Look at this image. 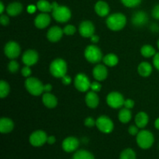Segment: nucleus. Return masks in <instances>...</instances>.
<instances>
[{"mask_svg": "<svg viewBox=\"0 0 159 159\" xmlns=\"http://www.w3.org/2000/svg\"><path fill=\"white\" fill-rule=\"evenodd\" d=\"M85 103L90 108H96L99 105V96L96 92H89L85 96Z\"/></svg>", "mask_w": 159, "mask_h": 159, "instance_id": "nucleus-19", "label": "nucleus"}, {"mask_svg": "<svg viewBox=\"0 0 159 159\" xmlns=\"http://www.w3.org/2000/svg\"><path fill=\"white\" fill-rule=\"evenodd\" d=\"M148 120L149 118L147 113L141 112L135 116V124H136L137 127H138L139 128H144L148 123Z\"/></svg>", "mask_w": 159, "mask_h": 159, "instance_id": "nucleus-24", "label": "nucleus"}, {"mask_svg": "<svg viewBox=\"0 0 159 159\" xmlns=\"http://www.w3.org/2000/svg\"><path fill=\"white\" fill-rule=\"evenodd\" d=\"M79 33L83 37H91L94 35L95 26L90 21H83L79 26Z\"/></svg>", "mask_w": 159, "mask_h": 159, "instance_id": "nucleus-12", "label": "nucleus"}, {"mask_svg": "<svg viewBox=\"0 0 159 159\" xmlns=\"http://www.w3.org/2000/svg\"><path fill=\"white\" fill-rule=\"evenodd\" d=\"M47 134L43 130H37L30 136V143L34 147H40L48 141Z\"/></svg>", "mask_w": 159, "mask_h": 159, "instance_id": "nucleus-9", "label": "nucleus"}, {"mask_svg": "<svg viewBox=\"0 0 159 159\" xmlns=\"http://www.w3.org/2000/svg\"><path fill=\"white\" fill-rule=\"evenodd\" d=\"M127 23L126 16L122 13H114L107 19V25L109 29L113 31L122 30Z\"/></svg>", "mask_w": 159, "mask_h": 159, "instance_id": "nucleus-1", "label": "nucleus"}, {"mask_svg": "<svg viewBox=\"0 0 159 159\" xmlns=\"http://www.w3.org/2000/svg\"><path fill=\"white\" fill-rule=\"evenodd\" d=\"M4 12V5H3L2 2H0V13L2 14V12Z\"/></svg>", "mask_w": 159, "mask_h": 159, "instance_id": "nucleus-50", "label": "nucleus"}, {"mask_svg": "<svg viewBox=\"0 0 159 159\" xmlns=\"http://www.w3.org/2000/svg\"><path fill=\"white\" fill-rule=\"evenodd\" d=\"M5 54L9 58H16L20 54V47L16 42L9 41L6 44L4 48Z\"/></svg>", "mask_w": 159, "mask_h": 159, "instance_id": "nucleus-11", "label": "nucleus"}, {"mask_svg": "<svg viewBox=\"0 0 159 159\" xmlns=\"http://www.w3.org/2000/svg\"><path fill=\"white\" fill-rule=\"evenodd\" d=\"M131 112L129 109H122L119 112V114H118V118H119L120 121L123 124H127L131 119Z\"/></svg>", "mask_w": 159, "mask_h": 159, "instance_id": "nucleus-26", "label": "nucleus"}, {"mask_svg": "<svg viewBox=\"0 0 159 159\" xmlns=\"http://www.w3.org/2000/svg\"><path fill=\"white\" fill-rule=\"evenodd\" d=\"M79 140L74 137H69L64 140L62 143V148L66 152H73L79 148Z\"/></svg>", "mask_w": 159, "mask_h": 159, "instance_id": "nucleus-13", "label": "nucleus"}, {"mask_svg": "<svg viewBox=\"0 0 159 159\" xmlns=\"http://www.w3.org/2000/svg\"><path fill=\"white\" fill-rule=\"evenodd\" d=\"M36 7L34 6H29L27 8V11L30 13H33V12H35Z\"/></svg>", "mask_w": 159, "mask_h": 159, "instance_id": "nucleus-48", "label": "nucleus"}, {"mask_svg": "<svg viewBox=\"0 0 159 159\" xmlns=\"http://www.w3.org/2000/svg\"><path fill=\"white\" fill-rule=\"evenodd\" d=\"M50 22H51V17L48 14H47L46 12H43V13H40L36 17L35 20H34V23H35V26H37L39 29H43V28H46L48 25L50 24Z\"/></svg>", "mask_w": 159, "mask_h": 159, "instance_id": "nucleus-17", "label": "nucleus"}, {"mask_svg": "<svg viewBox=\"0 0 159 159\" xmlns=\"http://www.w3.org/2000/svg\"><path fill=\"white\" fill-rule=\"evenodd\" d=\"M85 57L90 63H98L102 57V52L98 47L95 45H89L85 50Z\"/></svg>", "mask_w": 159, "mask_h": 159, "instance_id": "nucleus-6", "label": "nucleus"}, {"mask_svg": "<svg viewBox=\"0 0 159 159\" xmlns=\"http://www.w3.org/2000/svg\"><path fill=\"white\" fill-rule=\"evenodd\" d=\"M42 101L45 107H47L48 108H54L57 104V98L50 93H46L43 94V97H42Z\"/></svg>", "mask_w": 159, "mask_h": 159, "instance_id": "nucleus-22", "label": "nucleus"}, {"mask_svg": "<svg viewBox=\"0 0 159 159\" xmlns=\"http://www.w3.org/2000/svg\"><path fill=\"white\" fill-rule=\"evenodd\" d=\"M50 71L54 77L62 78L66 75L67 72L66 62L63 59H55L50 65Z\"/></svg>", "mask_w": 159, "mask_h": 159, "instance_id": "nucleus-2", "label": "nucleus"}, {"mask_svg": "<svg viewBox=\"0 0 159 159\" xmlns=\"http://www.w3.org/2000/svg\"><path fill=\"white\" fill-rule=\"evenodd\" d=\"M96 124V121L92 117H88L85 120V125L88 127H92Z\"/></svg>", "mask_w": 159, "mask_h": 159, "instance_id": "nucleus-38", "label": "nucleus"}, {"mask_svg": "<svg viewBox=\"0 0 159 159\" xmlns=\"http://www.w3.org/2000/svg\"><path fill=\"white\" fill-rule=\"evenodd\" d=\"M43 86L44 85L41 83V82L36 78H28L25 82L26 90L33 96H40L42 94L44 91Z\"/></svg>", "mask_w": 159, "mask_h": 159, "instance_id": "nucleus-3", "label": "nucleus"}, {"mask_svg": "<svg viewBox=\"0 0 159 159\" xmlns=\"http://www.w3.org/2000/svg\"><path fill=\"white\" fill-rule=\"evenodd\" d=\"M14 124L12 120L6 117H2L0 120V132L2 134H7L13 130Z\"/></svg>", "mask_w": 159, "mask_h": 159, "instance_id": "nucleus-20", "label": "nucleus"}, {"mask_svg": "<svg viewBox=\"0 0 159 159\" xmlns=\"http://www.w3.org/2000/svg\"><path fill=\"white\" fill-rule=\"evenodd\" d=\"M124 106L125 107V108L130 110V109L133 108L134 106V102L132 99H126L125 101H124Z\"/></svg>", "mask_w": 159, "mask_h": 159, "instance_id": "nucleus-37", "label": "nucleus"}, {"mask_svg": "<svg viewBox=\"0 0 159 159\" xmlns=\"http://www.w3.org/2000/svg\"><path fill=\"white\" fill-rule=\"evenodd\" d=\"M123 4L127 7H136L141 3V0H121Z\"/></svg>", "mask_w": 159, "mask_h": 159, "instance_id": "nucleus-33", "label": "nucleus"}, {"mask_svg": "<svg viewBox=\"0 0 159 159\" xmlns=\"http://www.w3.org/2000/svg\"><path fill=\"white\" fill-rule=\"evenodd\" d=\"M153 64L154 65H155V68L158 70H159V53H157V54H155V56H154Z\"/></svg>", "mask_w": 159, "mask_h": 159, "instance_id": "nucleus-43", "label": "nucleus"}, {"mask_svg": "<svg viewBox=\"0 0 159 159\" xmlns=\"http://www.w3.org/2000/svg\"><path fill=\"white\" fill-rule=\"evenodd\" d=\"M154 136L148 130H141L137 134V143L142 149H148L154 143Z\"/></svg>", "mask_w": 159, "mask_h": 159, "instance_id": "nucleus-4", "label": "nucleus"}, {"mask_svg": "<svg viewBox=\"0 0 159 159\" xmlns=\"http://www.w3.org/2000/svg\"><path fill=\"white\" fill-rule=\"evenodd\" d=\"M93 75L95 79H96L97 81H103L104 79H107L108 71L104 65H98L93 68Z\"/></svg>", "mask_w": 159, "mask_h": 159, "instance_id": "nucleus-18", "label": "nucleus"}, {"mask_svg": "<svg viewBox=\"0 0 159 159\" xmlns=\"http://www.w3.org/2000/svg\"><path fill=\"white\" fill-rule=\"evenodd\" d=\"M138 127H136V126H130L128 129V132L131 135H136L138 134L139 132H138Z\"/></svg>", "mask_w": 159, "mask_h": 159, "instance_id": "nucleus-41", "label": "nucleus"}, {"mask_svg": "<svg viewBox=\"0 0 159 159\" xmlns=\"http://www.w3.org/2000/svg\"><path fill=\"white\" fill-rule=\"evenodd\" d=\"M96 125L101 132L110 134L113 130V123L110 118L107 116H101L96 120Z\"/></svg>", "mask_w": 159, "mask_h": 159, "instance_id": "nucleus-7", "label": "nucleus"}, {"mask_svg": "<svg viewBox=\"0 0 159 159\" xmlns=\"http://www.w3.org/2000/svg\"><path fill=\"white\" fill-rule=\"evenodd\" d=\"M23 10V6L20 2H12L10 3L6 8L7 13L11 16H16L19 15Z\"/></svg>", "mask_w": 159, "mask_h": 159, "instance_id": "nucleus-23", "label": "nucleus"}, {"mask_svg": "<svg viewBox=\"0 0 159 159\" xmlns=\"http://www.w3.org/2000/svg\"><path fill=\"white\" fill-rule=\"evenodd\" d=\"M37 8L42 12H49L52 11V6L46 0H40L37 3Z\"/></svg>", "mask_w": 159, "mask_h": 159, "instance_id": "nucleus-29", "label": "nucleus"}, {"mask_svg": "<svg viewBox=\"0 0 159 159\" xmlns=\"http://www.w3.org/2000/svg\"><path fill=\"white\" fill-rule=\"evenodd\" d=\"M21 72H22V75H23V76H24V77H29V76L31 75V69L30 68V66L26 65L25 67H23Z\"/></svg>", "mask_w": 159, "mask_h": 159, "instance_id": "nucleus-36", "label": "nucleus"}, {"mask_svg": "<svg viewBox=\"0 0 159 159\" xmlns=\"http://www.w3.org/2000/svg\"><path fill=\"white\" fill-rule=\"evenodd\" d=\"M0 22H1L2 26H7L9 23V20L6 15H2L1 17H0Z\"/></svg>", "mask_w": 159, "mask_h": 159, "instance_id": "nucleus-42", "label": "nucleus"}, {"mask_svg": "<svg viewBox=\"0 0 159 159\" xmlns=\"http://www.w3.org/2000/svg\"><path fill=\"white\" fill-rule=\"evenodd\" d=\"M91 89L93 91L97 93V92L100 91L101 85L99 83V82H93V83H91Z\"/></svg>", "mask_w": 159, "mask_h": 159, "instance_id": "nucleus-39", "label": "nucleus"}, {"mask_svg": "<svg viewBox=\"0 0 159 159\" xmlns=\"http://www.w3.org/2000/svg\"><path fill=\"white\" fill-rule=\"evenodd\" d=\"M75 86L79 91L86 92L91 88V83L89 78L83 73H79L75 79Z\"/></svg>", "mask_w": 159, "mask_h": 159, "instance_id": "nucleus-10", "label": "nucleus"}, {"mask_svg": "<svg viewBox=\"0 0 159 159\" xmlns=\"http://www.w3.org/2000/svg\"><path fill=\"white\" fill-rule=\"evenodd\" d=\"M155 127H156V129H158V130H159V118H158V119H157L156 120H155Z\"/></svg>", "mask_w": 159, "mask_h": 159, "instance_id": "nucleus-51", "label": "nucleus"}, {"mask_svg": "<svg viewBox=\"0 0 159 159\" xmlns=\"http://www.w3.org/2000/svg\"><path fill=\"white\" fill-rule=\"evenodd\" d=\"M95 11L99 16H106L110 12V7L108 4L103 1H99L95 6Z\"/></svg>", "mask_w": 159, "mask_h": 159, "instance_id": "nucleus-21", "label": "nucleus"}, {"mask_svg": "<svg viewBox=\"0 0 159 159\" xmlns=\"http://www.w3.org/2000/svg\"><path fill=\"white\" fill-rule=\"evenodd\" d=\"M90 39H91V41L93 42V43H97L99 40V37H98L97 35H93L90 37Z\"/></svg>", "mask_w": 159, "mask_h": 159, "instance_id": "nucleus-47", "label": "nucleus"}, {"mask_svg": "<svg viewBox=\"0 0 159 159\" xmlns=\"http://www.w3.org/2000/svg\"><path fill=\"white\" fill-rule=\"evenodd\" d=\"M75 27L72 25H68L63 29L64 34H65L66 35H73L75 33Z\"/></svg>", "mask_w": 159, "mask_h": 159, "instance_id": "nucleus-35", "label": "nucleus"}, {"mask_svg": "<svg viewBox=\"0 0 159 159\" xmlns=\"http://www.w3.org/2000/svg\"><path fill=\"white\" fill-rule=\"evenodd\" d=\"M23 64L27 66H32L35 65L38 61V54L34 50H28L23 54L22 57Z\"/></svg>", "mask_w": 159, "mask_h": 159, "instance_id": "nucleus-14", "label": "nucleus"}, {"mask_svg": "<svg viewBox=\"0 0 159 159\" xmlns=\"http://www.w3.org/2000/svg\"><path fill=\"white\" fill-rule=\"evenodd\" d=\"M138 73L143 77H148L152 72V67L148 62H141L138 68Z\"/></svg>", "mask_w": 159, "mask_h": 159, "instance_id": "nucleus-25", "label": "nucleus"}, {"mask_svg": "<svg viewBox=\"0 0 159 159\" xmlns=\"http://www.w3.org/2000/svg\"><path fill=\"white\" fill-rule=\"evenodd\" d=\"M158 49H159V40H158Z\"/></svg>", "mask_w": 159, "mask_h": 159, "instance_id": "nucleus-52", "label": "nucleus"}, {"mask_svg": "<svg viewBox=\"0 0 159 159\" xmlns=\"http://www.w3.org/2000/svg\"><path fill=\"white\" fill-rule=\"evenodd\" d=\"M102 61H103L104 64H105L106 65L110 67L115 66V65H117L118 61H119L117 56L114 54H107V55L102 58Z\"/></svg>", "mask_w": 159, "mask_h": 159, "instance_id": "nucleus-27", "label": "nucleus"}, {"mask_svg": "<svg viewBox=\"0 0 159 159\" xmlns=\"http://www.w3.org/2000/svg\"><path fill=\"white\" fill-rule=\"evenodd\" d=\"M72 159H95L93 154L85 150H79L75 153Z\"/></svg>", "mask_w": 159, "mask_h": 159, "instance_id": "nucleus-28", "label": "nucleus"}, {"mask_svg": "<svg viewBox=\"0 0 159 159\" xmlns=\"http://www.w3.org/2000/svg\"><path fill=\"white\" fill-rule=\"evenodd\" d=\"M61 82H62V83L64 84V85H69V84L71 83V78L69 77V76H68V75H65V76H63V77L61 78Z\"/></svg>", "mask_w": 159, "mask_h": 159, "instance_id": "nucleus-44", "label": "nucleus"}, {"mask_svg": "<svg viewBox=\"0 0 159 159\" xmlns=\"http://www.w3.org/2000/svg\"><path fill=\"white\" fill-rule=\"evenodd\" d=\"M56 141V139H55V137L54 136H50L48 138V141L47 142L49 144H53L54 142Z\"/></svg>", "mask_w": 159, "mask_h": 159, "instance_id": "nucleus-46", "label": "nucleus"}, {"mask_svg": "<svg viewBox=\"0 0 159 159\" xmlns=\"http://www.w3.org/2000/svg\"><path fill=\"white\" fill-rule=\"evenodd\" d=\"M120 159H136V154L132 149H125L121 152Z\"/></svg>", "mask_w": 159, "mask_h": 159, "instance_id": "nucleus-32", "label": "nucleus"}, {"mask_svg": "<svg viewBox=\"0 0 159 159\" xmlns=\"http://www.w3.org/2000/svg\"><path fill=\"white\" fill-rule=\"evenodd\" d=\"M51 89H52V85L51 84H47V85L43 86V90L46 93H49V92L51 91Z\"/></svg>", "mask_w": 159, "mask_h": 159, "instance_id": "nucleus-45", "label": "nucleus"}, {"mask_svg": "<svg viewBox=\"0 0 159 159\" xmlns=\"http://www.w3.org/2000/svg\"><path fill=\"white\" fill-rule=\"evenodd\" d=\"M9 93V85L5 81L2 80L0 82V97L2 99L7 96V95Z\"/></svg>", "mask_w": 159, "mask_h": 159, "instance_id": "nucleus-31", "label": "nucleus"}, {"mask_svg": "<svg viewBox=\"0 0 159 159\" xmlns=\"http://www.w3.org/2000/svg\"><path fill=\"white\" fill-rule=\"evenodd\" d=\"M64 31L61 28H60L59 26H53L48 31L47 37H48V40L53 42V43H55L61 40Z\"/></svg>", "mask_w": 159, "mask_h": 159, "instance_id": "nucleus-16", "label": "nucleus"}, {"mask_svg": "<svg viewBox=\"0 0 159 159\" xmlns=\"http://www.w3.org/2000/svg\"><path fill=\"white\" fill-rule=\"evenodd\" d=\"M124 96L117 92H112L107 98V104L113 109H118L124 106Z\"/></svg>", "mask_w": 159, "mask_h": 159, "instance_id": "nucleus-8", "label": "nucleus"}, {"mask_svg": "<svg viewBox=\"0 0 159 159\" xmlns=\"http://www.w3.org/2000/svg\"><path fill=\"white\" fill-rule=\"evenodd\" d=\"M152 16L156 20H159V4L154 7L152 10Z\"/></svg>", "mask_w": 159, "mask_h": 159, "instance_id": "nucleus-40", "label": "nucleus"}, {"mask_svg": "<svg viewBox=\"0 0 159 159\" xmlns=\"http://www.w3.org/2000/svg\"><path fill=\"white\" fill-rule=\"evenodd\" d=\"M8 68L11 73H16L19 69L18 62L16 61H11L8 65Z\"/></svg>", "mask_w": 159, "mask_h": 159, "instance_id": "nucleus-34", "label": "nucleus"}, {"mask_svg": "<svg viewBox=\"0 0 159 159\" xmlns=\"http://www.w3.org/2000/svg\"><path fill=\"white\" fill-rule=\"evenodd\" d=\"M141 53L144 57H150L155 56V49L151 45H144L141 48Z\"/></svg>", "mask_w": 159, "mask_h": 159, "instance_id": "nucleus-30", "label": "nucleus"}, {"mask_svg": "<svg viewBox=\"0 0 159 159\" xmlns=\"http://www.w3.org/2000/svg\"><path fill=\"white\" fill-rule=\"evenodd\" d=\"M151 29H152V31H158L159 30V28L156 24H153L152 26V27H151Z\"/></svg>", "mask_w": 159, "mask_h": 159, "instance_id": "nucleus-49", "label": "nucleus"}, {"mask_svg": "<svg viewBox=\"0 0 159 159\" xmlns=\"http://www.w3.org/2000/svg\"><path fill=\"white\" fill-rule=\"evenodd\" d=\"M52 16L56 21L59 23H66L71 19V13L68 7L58 6L52 10Z\"/></svg>", "mask_w": 159, "mask_h": 159, "instance_id": "nucleus-5", "label": "nucleus"}, {"mask_svg": "<svg viewBox=\"0 0 159 159\" xmlns=\"http://www.w3.org/2000/svg\"><path fill=\"white\" fill-rule=\"evenodd\" d=\"M148 21V17L146 12L143 11H138L135 12L132 17V23L134 26L141 27V26H144Z\"/></svg>", "mask_w": 159, "mask_h": 159, "instance_id": "nucleus-15", "label": "nucleus"}]
</instances>
